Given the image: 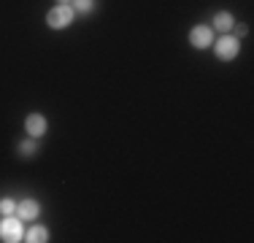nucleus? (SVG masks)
<instances>
[{
  "label": "nucleus",
  "mask_w": 254,
  "mask_h": 243,
  "mask_svg": "<svg viewBox=\"0 0 254 243\" xmlns=\"http://www.w3.org/2000/svg\"><path fill=\"white\" fill-rule=\"evenodd\" d=\"M73 16H76V11L70 3H57L54 8H49V14H46V24H49L52 30H65V27L73 24Z\"/></svg>",
  "instance_id": "f257e3e1"
},
{
  "label": "nucleus",
  "mask_w": 254,
  "mask_h": 243,
  "mask_svg": "<svg viewBox=\"0 0 254 243\" xmlns=\"http://www.w3.org/2000/svg\"><path fill=\"white\" fill-rule=\"evenodd\" d=\"M0 241H5V243L25 241V227H22V219L16 214L5 216L3 222H0Z\"/></svg>",
  "instance_id": "f03ea898"
},
{
  "label": "nucleus",
  "mask_w": 254,
  "mask_h": 243,
  "mask_svg": "<svg viewBox=\"0 0 254 243\" xmlns=\"http://www.w3.org/2000/svg\"><path fill=\"white\" fill-rule=\"evenodd\" d=\"M238 52H241V41H238V38H233V35H227V33H225L219 41H216V57L225 60V62L235 60V57H238Z\"/></svg>",
  "instance_id": "7ed1b4c3"
},
{
  "label": "nucleus",
  "mask_w": 254,
  "mask_h": 243,
  "mask_svg": "<svg viewBox=\"0 0 254 243\" xmlns=\"http://www.w3.org/2000/svg\"><path fill=\"white\" fill-rule=\"evenodd\" d=\"M25 130H27V135L30 138H44L46 135V130H49V122H46L44 114H27V119H25Z\"/></svg>",
  "instance_id": "20e7f679"
},
{
  "label": "nucleus",
  "mask_w": 254,
  "mask_h": 243,
  "mask_svg": "<svg viewBox=\"0 0 254 243\" xmlns=\"http://www.w3.org/2000/svg\"><path fill=\"white\" fill-rule=\"evenodd\" d=\"M190 44L195 49H208L214 44V30L208 27V24H197V27L190 30Z\"/></svg>",
  "instance_id": "39448f33"
},
{
  "label": "nucleus",
  "mask_w": 254,
  "mask_h": 243,
  "mask_svg": "<svg viewBox=\"0 0 254 243\" xmlns=\"http://www.w3.org/2000/svg\"><path fill=\"white\" fill-rule=\"evenodd\" d=\"M16 216H19L22 222H35V219L41 216V203L33 197L19 200V203H16Z\"/></svg>",
  "instance_id": "423d86ee"
},
{
  "label": "nucleus",
  "mask_w": 254,
  "mask_h": 243,
  "mask_svg": "<svg viewBox=\"0 0 254 243\" xmlns=\"http://www.w3.org/2000/svg\"><path fill=\"white\" fill-rule=\"evenodd\" d=\"M233 24H235V16L230 14V11H219V14L214 16L216 33H230V30H233Z\"/></svg>",
  "instance_id": "0eeeda50"
},
{
  "label": "nucleus",
  "mask_w": 254,
  "mask_h": 243,
  "mask_svg": "<svg viewBox=\"0 0 254 243\" xmlns=\"http://www.w3.org/2000/svg\"><path fill=\"white\" fill-rule=\"evenodd\" d=\"M25 241L27 243H46L49 241V230L41 227V224H33L30 230H25Z\"/></svg>",
  "instance_id": "6e6552de"
},
{
  "label": "nucleus",
  "mask_w": 254,
  "mask_h": 243,
  "mask_svg": "<svg viewBox=\"0 0 254 243\" xmlns=\"http://www.w3.org/2000/svg\"><path fill=\"white\" fill-rule=\"evenodd\" d=\"M16 151H19V157H33L35 151H38V143H35V138H25V141H19V146H16Z\"/></svg>",
  "instance_id": "1a4fd4ad"
},
{
  "label": "nucleus",
  "mask_w": 254,
  "mask_h": 243,
  "mask_svg": "<svg viewBox=\"0 0 254 243\" xmlns=\"http://www.w3.org/2000/svg\"><path fill=\"white\" fill-rule=\"evenodd\" d=\"M70 5H73L76 14H89L95 8V0H70Z\"/></svg>",
  "instance_id": "9d476101"
},
{
  "label": "nucleus",
  "mask_w": 254,
  "mask_h": 243,
  "mask_svg": "<svg viewBox=\"0 0 254 243\" xmlns=\"http://www.w3.org/2000/svg\"><path fill=\"white\" fill-rule=\"evenodd\" d=\"M0 214H3V216L16 214V200H11V197H3V200H0Z\"/></svg>",
  "instance_id": "9b49d317"
},
{
  "label": "nucleus",
  "mask_w": 254,
  "mask_h": 243,
  "mask_svg": "<svg viewBox=\"0 0 254 243\" xmlns=\"http://www.w3.org/2000/svg\"><path fill=\"white\" fill-rule=\"evenodd\" d=\"M233 30H235L238 35H246V33H249V27H246V24H238V22L233 24Z\"/></svg>",
  "instance_id": "f8f14e48"
},
{
  "label": "nucleus",
  "mask_w": 254,
  "mask_h": 243,
  "mask_svg": "<svg viewBox=\"0 0 254 243\" xmlns=\"http://www.w3.org/2000/svg\"><path fill=\"white\" fill-rule=\"evenodd\" d=\"M57 3H70V0H57Z\"/></svg>",
  "instance_id": "ddd939ff"
}]
</instances>
